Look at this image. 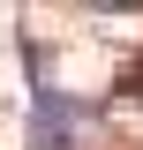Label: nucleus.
Returning a JSON list of instances; mask_svg holds the SVG:
<instances>
[{"mask_svg":"<svg viewBox=\"0 0 143 150\" xmlns=\"http://www.w3.org/2000/svg\"><path fill=\"white\" fill-rule=\"evenodd\" d=\"M83 120H90L83 98L38 90V98H30V135H23V143H30V150H75V128H83Z\"/></svg>","mask_w":143,"mask_h":150,"instance_id":"nucleus-1","label":"nucleus"}]
</instances>
